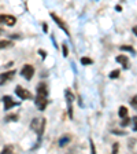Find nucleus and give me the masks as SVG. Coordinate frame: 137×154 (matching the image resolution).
Here are the masks:
<instances>
[{
	"instance_id": "16",
	"label": "nucleus",
	"mask_w": 137,
	"mask_h": 154,
	"mask_svg": "<svg viewBox=\"0 0 137 154\" xmlns=\"http://www.w3.org/2000/svg\"><path fill=\"white\" fill-rule=\"evenodd\" d=\"M13 151H14L13 146H4L3 150H1V153H3V154H11Z\"/></svg>"
},
{
	"instance_id": "24",
	"label": "nucleus",
	"mask_w": 137,
	"mask_h": 154,
	"mask_svg": "<svg viewBox=\"0 0 137 154\" xmlns=\"http://www.w3.org/2000/svg\"><path fill=\"white\" fill-rule=\"evenodd\" d=\"M38 54L41 55V58H43V59H45V58H47V52H45L44 50H38Z\"/></svg>"
},
{
	"instance_id": "32",
	"label": "nucleus",
	"mask_w": 137,
	"mask_h": 154,
	"mask_svg": "<svg viewBox=\"0 0 137 154\" xmlns=\"http://www.w3.org/2000/svg\"><path fill=\"white\" fill-rule=\"evenodd\" d=\"M11 66H13V62H8V63L6 65V67H11Z\"/></svg>"
},
{
	"instance_id": "1",
	"label": "nucleus",
	"mask_w": 137,
	"mask_h": 154,
	"mask_svg": "<svg viewBox=\"0 0 137 154\" xmlns=\"http://www.w3.org/2000/svg\"><path fill=\"white\" fill-rule=\"evenodd\" d=\"M15 94L19 96V98H21V99H23V100H32L33 99L32 92H30V91H28V90H25V88H23V87H21V85H16Z\"/></svg>"
},
{
	"instance_id": "26",
	"label": "nucleus",
	"mask_w": 137,
	"mask_h": 154,
	"mask_svg": "<svg viewBox=\"0 0 137 154\" xmlns=\"http://www.w3.org/2000/svg\"><path fill=\"white\" fill-rule=\"evenodd\" d=\"M112 134H115V135H125V132H121V131H117V129H114V131H111Z\"/></svg>"
},
{
	"instance_id": "2",
	"label": "nucleus",
	"mask_w": 137,
	"mask_h": 154,
	"mask_svg": "<svg viewBox=\"0 0 137 154\" xmlns=\"http://www.w3.org/2000/svg\"><path fill=\"white\" fill-rule=\"evenodd\" d=\"M21 76L25 79V80H32V77L34 76V67L32 65H25L21 70Z\"/></svg>"
},
{
	"instance_id": "31",
	"label": "nucleus",
	"mask_w": 137,
	"mask_h": 154,
	"mask_svg": "<svg viewBox=\"0 0 137 154\" xmlns=\"http://www.w3.org/2000/svg\"><path fill=\"white\" fill-rule=\"evenodd\" d=\"M115 8H117V11H122V7L121 6H117Z\"/></svg>"
},
{
	"instance_id": "14",
	"label": "nucleus",
	"mask_w": 137,
	"mask_h": 154,
	"mask_svg": "<svg viewBox=\"0 0 137 154\" xmlns=\"http://www.w3.org/2000/svg\"><path fill=\"white\" fill-rule=\"evenodd\" d=\"M7 122H13V121H18V114H7L4 117Z\"/></svg>"
},
{
	"instance_id": "22",
	"label": "nucleus",
	"mask_w": 137,
	"mask_h": 154,
	"mask_svg": "<svg viewBox=\"0 0 137 154\" xmlns=\"http://www.w3.org/2000/svg\"><path fill=\"white\" fill-rule=\"evenodd\" d=\"M62 50H63V57H67L69 55V50H67L66 44H62Z\"/></svg>"
},
{
	"instance_id": "18",
	"label": "nucleus",
	"mask_w": 137,
	"mask_h": 154,
	"mask_svg": "<svg viewBox=\"0 0 137 154\" xmlns=\"http://www.w3.org/2000/svg\"><path fill=\"white\" fill-rule=\"evenodd\" d=\"M121 50L122 51H129V52H132V54H134V48L132 47V45H121Z\"/></svg>"
},
{
	"instance_id": "7",
	"label": "nucleus",
	"mask_w": 137,
	"mask_h": 154,
	"mask_svg": "<svg viewBox=\"0 0 137 154\" xmlns=\"http://www.w3.org/2000/svg\"><path fill=\"white\" fill-rule=\"evenodd\" d=\"M3 103H4V110H10L11 107H14V106H19V102L13 100V98L10 95L3 96Z\"/></svg>"
},
{
	"instance_id": "3",
	"label": "nucleus",
	"mask_w": 137,
	"mask_h": 154,
	"mask_svg": "<svg viewBox=\"0 0 137 154\" xmlns=\"http://www.w3.org/2000/svg\"><path fill=\"white\" fill-rule=\"evenodd\" d=\"M34 103H36V106H37V109L38 110H45V107H47V105H48V96H43V95H38L37 94V96H36V99H34Z\"/></svg>"
},
{
	"instance_id": "28",
	"label": "nucleus",
	"mask_w": 137,
	"mask_h": 154,
	"mask_svg": "<svg viewBox=\"0 0 137 154\" xmlns=\"http://www.w3.org/2000/svg\"><path fill=\"white\" fill-rule=\"evenodd\" d=\"M11 38H21L19 35H11Z\"/></svg>"
},
{
	"instance_id": "10",
	"label": "nucleus",
	"mask_w": 137,
	"mask_h": 154,
	"mask_svg": "<svg viewBox=\"0 0 137 154\" xmlns=\"http://www.w3.org/2000/svg\"><path fill=\"white\" fill-rule=\"evenodd\" d=\"M41 121H43V119H33L32 122H30V128H32L33 131L36 132V134L40 131V127H41Z\"/></svg>"
},
{
	"instance_id": "20",
	"label": "nucleus",
	"mask_w": 137,
	"mask_h": 154,
	"mask_svg": "<svg viewBox=\"0 0 137 154\" xmlns=\"http://www.w3.org/2000/svg\"><path fill=\"white\" fill-rule=\"evenodd\" d=\"M119 73H121V72H119L118 69L112 70L111 73H110V79H118V77H119Z\"/></svg>"
},
{
	"instance_id": "11",
	"label": "nucleus",
	"mask_w": 137,
	"mask_h": 154,
	"mask_svg": "<svg viewBox=\"0 0 137 154\" xmlns=\"http://www.w3.org/2000/svg\"><path fill=\"white\" fill-rule=\"evenodd\" d=\"M117 59V62H119V63H122V66L125 67V69H128L129 67V59L125 55H118V57L115 58Z\"/></svg>"
},
{
	"instance_id": "15",
	"label": "nucleus",
	"mask_w": 137,
	"mask_h": 154,
	"mask_svg": "<svg viewBox=\"0 0 137 154\" xmlns=\"http://www.w3.org/2000/svg\"><path fill=\"white\" fill-rule=\"evenodd\" d=\"M118 114H119V117H121V119H124V117H126V116H128V109H126L125 106H121V107H119V112H118Z\"/></svg>"
},
{
	"instance_id": "33",
	"label": "nucleus",
	"mask_w": 137,
	"mask_h": 154,
	"mask_svg": "<svg viewBox=\"0 0 137 154\" xmlns=\"http://www.w3.org/2000/svg\"><path fill=\"white\" fill-rule=\"evenodd\" d=\"M3 33H4V30H3V28H0V36L3 35Z\"/></svg>"
},
{
	"instance_id": "30",
	"label": "nucleus",
	"mask_w": 137,
	"mask_h": 154,
	"mask_svg": "<svg viewBox=\"0 0 137 154\" xmlns=\"http://www.w3.org/2000/svg\"><path fill=\"white\" fill-rule=\"evenodd\" d=\"M133 33L137 36V26H134V28H133Z\"/></svg>"
},
{
	"instance_id": "4",
	"label": "nucleus",
	"mask_w": 137,
	"mask_h": 154,
	"mask_svg": "<svg viewBox=\"0 0 137 154\" xmlns=\"http://www.w3.org/2000/svg\"><path fill=\"white\" fill-rule=\"evenodd\" d=\"M64 96H66V102H67V110H69V116L73 117V100H74V95L70 90L64 91Z\"/></svg>"
},
{
	"instance_id": "8",
	"label": "nucleus",
	"mask_w": 137,
	"mask_h": 154,
	"mask_svg": "<svg viewBox=\"0 0 137 154\" xmlns=\"http://www.w3.org/2000/svg\"><path fill=\"white\" fill-rule=\"evenodd\" d=\"M15 73H16L15 70H10V72H6V73L0 74V85H4L6 83H8V81L15 76Z\"/></svg>"
},
{
	"instance_id": "12",
	"label": "nucleus",
	"mask_w": 137,
	"mask_h": 154,
	"mask_svg": "<svg viewBox=\"0 0 137 154\" xmlns=\"http://www.w3.org/2000/svg\"><path fill=\"white\" fill-rule=\"evenodd\" d=\"M14 43L11 40H0V50H6V48H11Z\"/></svg>"
},
{
	"instance_id": "6",
	"label": "nucleus",
	"mask_w": 137,
	"mask_h": 154,
	"mask_svg": "<svg viewBox=\"0 0 137 154\" xmlns=\"http://www.w3.org/2000/svg\"><path fill=\"white\" fill-rule=\"evenodd\" d=\"M51 18L54 19V21H55V23H56L58 26H61V28L63 29V32L66 33L67 36H70V32H69V29H67L66 23L63 22V19H61V18H59V17H58V15H56V14H55V13H51Z\"/></svg>"
},
{
	"instance_id": "17",
	"label": "nucleus",
	"mask_w": 137,
	"mask_h": 154,
	"mask_svg": "<svg viewBox=\"0 0 137 154\" xmlns=\"http://www.w3.org/2000/svg\"><path fill=\"white\" fill-rule=\"evenodd\" d=\"M81 63H82V65H92V63H93V61L91 59V58L82 57V58H81Z\"/></svg>"
},
{
	"instance_id": "27",
	"label": "nucleus",
	"mask_w": 137,
	"mask_h": 154,
	"mask_svg": "<svg viewBox=\"0 0 137 154\" xmlns=\"http://www.w3.org/2000/svg\"><path fill=\"white\" fill-rule=\"evenodd\" d=\"M91 150H92V153H96V149H95V144H93V142L91 143Z\"/></svg>"
},
{
	"instance_id": "13",
	"label": "nucleus",
	"mask_w": 137,
	"mask_h": 154,
	"mask_svg": "<svg viewBox=\"0 0 137 154\" xmlns=\"http://www.w3.org/2000/svg\"><path fill=\"white\" fill-rule=\"evenodd\" d=\"M71 140V138L70 136H69V135H64V136H62L61 139H59V146H61V147H64V146H67V144H69V142Z\"/></svg>"
},
{
	"instance_id": "5",
	"label": "nucleus",
	"mask_w": 137,
	"mask_h": 154,
	"mask_svg": "<svg viewBox=\"0 0 137 154\" xmlns=\"http://www.w3.org/2000/svg\"><path fill=\"white\" fill-rule=\"evenodd\" d=\"M16 22V18L8 14H0V23H6L8 26H14Z\"/></svg>"
},
{
	"instance_id": "9",
	"label": "nucleus",
	"mask_w": 137,
	"mask_h": 154,
	"mask_svg": "<svg viewBox=\"0 0 137 154\" xmlns=\"http://www.w3.org/2000/svg\"><path fill=\"white\" fill-rule=\"evenodd\" d=\"M37 94L43 96H48V85L45 83H40L37 85Z\"/></svg>"
},
{
	"instance_id": "25",
	"label": "nucleus",
	"mask_w": 137,
	"mask_h": 154,
	"mask_svg": "<svg viewBox=\"0 0 137 154\" xmlns=\"http://www.w3.org/2000/svg\"><path fill=\"white\" fill-rule=\"evenodd\" d=\"M112 153H118V143H115L112 146Z\"/></svg>"
},
{
	"instance_id": "19",
	"label": "nucleus",
	"mask_w": 137,
	"mask_h": 154,
	"mask_svg": "<svg viewBox=\"0 0 137 154\" xmlns=\"http://www.w3.org/2000/svg\"><path fill=\"white\" fill-rule=\"evenodd\" d=\"M130 122H132V120L129 119L128 116H126V117H124V120L121 121V125H122V127H128V125L130 124Z\"/></svg>"
},
{
	"instance_id": "21",
	"label": "nucleus",
	"mask_w": 137,
	"mask_h": 154,
	"mask_svg": "<svg viewBox=\"0 0 137 154\" xmlns=\"http://www.w3.org/2000/svg\"><path fill=\"white\" fill-rule=\"evenodd\" d=\"M130 103H132V106H133V107H136V109H137V95H134L133 98H132Z\"/></svg>"
},
{
	"instance_id": "29",
	"label": "nucleus",
	"mask_w": 137,
	"mask_h": 154,
	"mask_svg": "<svg viewBox=\"0 0 137 154\" xmlns=\"http://www.w3.org/2000/svg\"><path fill=\"white\" fill-rule=\"evenodd\" d=\"M43 29H44V32L47 33L48 32V28H47V23H44V25H43Z\"/></svg>"
},
{
	"instance_id": "23",
	"label": "nucleus",
	"mask_w": 137,
	"mask_h": 154,
	"mask_svg": "<svg viewBox=\"0 0 137 154\" xmlns=\"http://www.w3.org/2000/svg\"><path fill=\"white\" fill-rule=\"evenodd\" d=\"M132 121H133V131L137 132V117H133V119H132Z\"/></svg>"
}]
</instances>
